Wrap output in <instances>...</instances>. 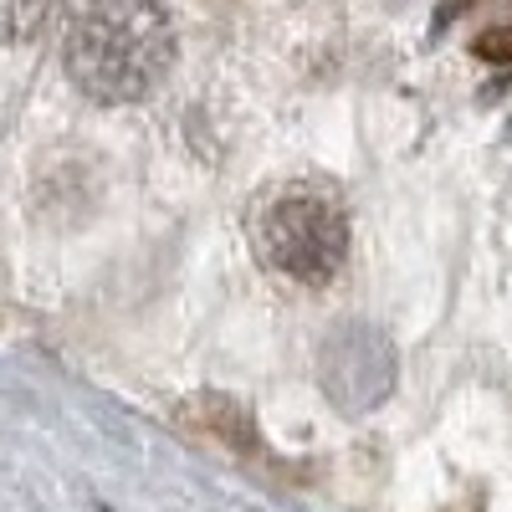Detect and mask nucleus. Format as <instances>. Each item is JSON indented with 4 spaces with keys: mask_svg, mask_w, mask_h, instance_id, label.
<instances>
[{
    "mask_svg": "<svg viewBox=\"0 0 512 512\" xmlns=\"http://www.w3.org/2000/svg\"><path fill=\"white\" fill-rule=\"evenodd\" d=\"M477 52H482L487 62H507V57H512V31H487V36L477 41Z\"/></svg>",
    "mask_w": 512,
    "mask_h": 512,
    "instance_id": "20e7f679",
    "label": "nucleus"
},
{
    "mask_svg": "<svg viewBox=\"0 0 512 512\" xmlns=\"http://www.w3.org/2000/svg\"><path fill=\"white\" fill-rule=\"evenodd\" d=\"M374 344H379V333L364 328V323H344V328H338L328 344H323V384H328V390H338L344 379H354L349 390H344V405H349V410H364V405H369V395H364L359 379L369 374V359H364V354H369ZM374 374H379V379H395V354H390V349L374 354Z\"/></svg>",
    "mask_w": 512,
    "mask_h": 512,
    "instance_id": "7ed1b4c3",
    "label": "nucleus"
},
{
    "mask_svg": "<svg viewBox=\"0 0 512 512\" xmlns=\"http://www.w3.org/2000/svg\"><path fill=\"white\" fill-rule=\"evenodd\" d=\"M67 77L98 103L154 93L175 62V31L154 0H93L67 31Z\"/></svg>",
    "mask_w": 512,
    "mask_h": 512,
    "instance_id": "f257e3e1",
    "label": "nucleus"
},
{
    "mask_svg": "<svg viewBox=\"0 0 512 512\" xmlns=\"http://www.w3.org/2000/svg\"><path fill=\"white\" fill-rule=\"evenodd\" d=\"M251 246L267 272L297 287H323L349 256L344 205L313 185H282L251 210Z\"/></svg>",
    "mask_w": 512,
    "mask_h": 512,
    "instance_id": "f03ea898",
    "label": "nucleus"
}]
</instances>
